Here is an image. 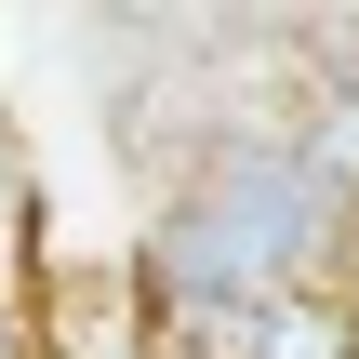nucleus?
<instances>
[{"label": "nucleus", "instance_id": "f257e3e1", "mask_svg": "<svg viewBox=\"0 0 359 359\" xmlns=\"http://www.w3.org/2000/svg\"><path fill=\"white\" fill-rule=\"evenodd\" d=\"M226 359H359V306L333 293V280L266 293V306H240V320H226Z\"/></svg>", "mask_w": 359, "mask_h": 359}]
</instances>
